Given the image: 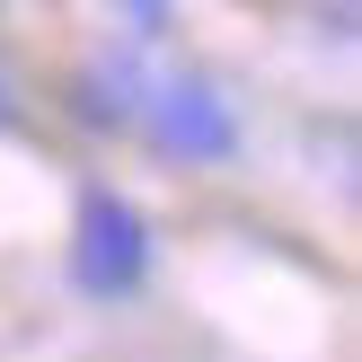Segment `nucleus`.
I'll return each mask as SVG.
<instances>
[{
    "mask_svg": "<svg viewBox=\"0 0 362 362\" xmlns=\"http://www.w3.org/2000/svg\"><path fill=\"white\" fill-rule=\"evenodd\" d=\"M80 88H88L80 115H88V124H106V133L141 115V98H133V62H124V53H115V62H88V71H80Z\"/></svg>",
    "mask_w": 362,
    "mask_h": 362,
    "instance_id": "obj_3",
    "label": "nucleus"
},
{
    "mask_svg": "<svg viewBox=\"0 0 362 362\" xmlns=\"http://www.w3.org/2000/svg\"><path fill=\"white\" fill-rule=\"evenodd\" d=\"M18 115V88H9V71H0V124H9Z\"/></svg>",
    "mask_w": 362,
    "mask_h": 362,
    "instance_id": "obj_4",
    "label": "nucleus"
},
{
    "mask_svg": "<svg viewBox=\"0 0 362 362\" xmlns=\"http://www.w3.org/2000/svg\"><path fill=\"white\" fill-rule=\"evenodd\" d=\"M62 274H71V292H80V300H133L141 283H151V221H141L133 194H106V186L80 194Z\"/></svg>",
    "mask_w": 362,
    "mask_h": 362,
    "instance_id": "obj_1",
    "label": "nucleus"
},
{
    "mask_svg": "<svg viewBox=\"0 0 362 362\" xmlns=\"http://www.w3.org/2000/svg\"><path fill=\"white\" fill-rule=\"evenodd\" d=\"M133 9H141V18H151V9H159V0H133Z\"/></svg>",
    "mask_w": 362,
    "mask_h": 362,
    "instance_id": "obj_5",
    "label": "nucleus"
},
{
    "mask_svg": "<svg viewBox=\"0 0 362 362\" xmlns=\"http://www.w3.org/2000/svg\"><path fill=\"white\" fill-rule=\"evenodd\" d=\"M151 133H159V151L186 159V168H221V159L239 151V106H230L212 80L177 71V80L151 88Z\"/></svg>",
    "mask_w": 362,
    "mask_h": 362,
    "instance_id": "obj_2",
    "label": "nucleus"
}]
</instances>
